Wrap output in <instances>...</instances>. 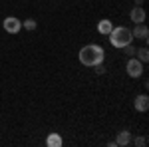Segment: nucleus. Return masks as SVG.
I'll use <instances>...</instances> for the list:
<instances>
[{"instance_id":"obj_1","label":"nucleus","mask_w":149,"mask_h":147,"mask_svg":"<svg viewBox=\"0 0 149 147\" xmlns=\"http://www.w3.org/2000/svg\"><path fill=\"white\" fill-rule=\"evenodd\" d=\"M78 58H80V62L84 64V66L93 68L95 64H100V62H103V60H105V52H103L102 46H97V44H88V46H84V48L80 50Z\"/></svg>"},{"instance_id":"obj_2","label":"nucleus","mask_w":149,"mask_h":147,"mask_svg":"<svg viewBox=\"0 0 149 147\" xmlns=\"http://www.w3.org/2000/svg\"><path fill=\"white\" fill-rule=\"evenodd\" d=\"M109 42H111V46L113 48H125L127 44H131L133 42V36H131V30L129 28H125V26H117V28H111V32H109Z\"/></svg>"},{"instance_id":"obj_3","label":"nucleus","mask_w":149,"mask_h":147,"mask_svg":"<svg viewBox=\"0 0 149 147\" xmlns=\"http://www.w3.org/2000/svg\"><path fill=\"white\" fill-rule=\"evenodd\" d=\"M2 26H4V30H6L8 34H18V32L22 30V22H20L16 16L4 18V20H2Z\"/></svg>"},{"instance_id":"obj_4","label":"nucleus","mask_w":149,"mask_h":147,"mask_svg":"<svg viewBox=\"0 0 149 147\" xmlns=\"http://www.w3.org/2000/svg\"><path fill=\"white\" fill-rule=\"evenodd\" d=\"M127 74L131 78H141L143 76V62H139L137 58H131L127 62Z\"/></svg>"},{"instance_id":"obj_5","label":"nucleus","mask_w":149,"mask_h":147,"mask_svg":"<svg viewBox=\"0 0 149 147\" xmlns=\"http://www.w3.org/2000/svg\"><path fill=\"white\" fill-rule=\"evenodd\" d=\"M131 36L133 38H137V40H143V42H147L149 40V30L145 24H135V30H131Z\"/></svg>"},{"instance_id":"obj_6","label":"nucleus","mask_w":149,"mask_h":147,"mask_svg":"<svg viewBox=\"0 0 149 147\" xmlns=\"http://www.w3.org/2000/svg\"><path fill=\"white\" fill-rule=\"evenodd\" d=\"M129 18H131V22H135V24H143L145 22V10L141 6H133V10L129 12Z\"/></svg>"},{"instance_id":"obj_7","label":"nucleus","mask_w":149,"mask_h":147,"mask_svg":"<svg viewBox=\"0 0 149 147\" xmlns=\"http://www.w3.org/2000/svg\"><path fill=\"white\" fill-rule=\"evenodd\" d=\"M133 107H135L137 111H147V109H149V98L145 95V93L137 95L135 102H133Z\"/></svg>"},{"instance_id":"obj_8","label":"nucleus","mask_w":149,"mask_h":147,"mask_svg":"<svg viewBox=\"0 0 149 147\" xmlns=\"http://www.w3.org/2000/svg\"><path fill=\"white\" fill-rule=\"evenodd\" d=\"M111 28H113V22L107 20V18H103V20L97 22V32H100L102 36H107L109 32H111Z\"/></svg>"},{"instance_id":"obj_9","label":"nucleus","mask_w":149,"mask_h":147,"mask_svg":"<svg viewBox=\"0 0 149 147\" xmlns=\"http://www.w3.org/2000/svg\"><path fill=\"white\" fill-rule=\"evenodd\" d=\"M62 137L58 135V133H50V135L46 137V145L48 147H62Z\"/></svg>"},{"instance_id":"obj_10","label":"nucleus","mask_w":149,"mask_h":147,"mask_svg":"<svg viewBox=\"0 0 149 147\" xmlns=\"http://www.w3.org/2000/svg\"><path fill=\"white\" fill-rule=\"evenodd\" d=\"M129 141H131V135H129V131H125V129H123V131H119V133H117V139H115V145H127V143H129Z\"/></svg>"},{"instance_id":"obj_11","label":"nucleus","mask_w":149,"mask_h":147,"mask_svg":"<svg viewBox=\"0 0 149 147\" xmlns=\"http://www.w3.org/2000/svg\"><path fill=\"white\" fill-rule=\"evenodd\" d=\"M135 54H137V60H139V62H143V64L149 60V50H147V48H139V50H135Z\"/></svg>"},{"instance_id":"obj_12","label":"nucleus","mask_w":149,"mask_h":147,"mask_svg":"<svg viewBox=\"0 0 149 147\" xmlns=\"http://www.w3.org/2000/svg\"><path fill=\"white\" fill-rule=\"evenodd\" d=\"M22 26L26 28V30H36V20L34 18H28L26 22H22Z\"/></svg>"},{"instance_id":"obj_13","label":"nucleus","mask_w":149,"mask_h":147,"mask_svg":"<svg viewBox=\"0 0 149 147\" xmlns=\"http://www.w3.org/2000/svg\"><path fill=\"white\" fill-rule=\"evenodd\" d=\"M93 68H95V74H105V66H103V62H100V64H95Z\"/></svg>"},{"instance_id":"obj_14","label":"nucleus","mask_w":149,"mask_h":147,"mask_svg":"<svg viewBox=\"0 0 149 147\" xmlns=\"http://www.w3.org/2000/svg\"><path fill=\"white\" fill-rule=\"evenodd\" d=\"M145 143H147V139H145V137H135V145H137V147H143Z\"/></svg>"},{"instance_id":"obj_15","label":"nucleus","mask_w":149,"mask_h":147,"mask_svg":"<svg viewBox=\"0 0 149 147\" xmlns=\"http://www.w3.org/2000/svg\"><path fill=\"white\" fill-rule=\"evenodd\" d=\"M121 50H125V52H127V56H133V54H135V50L131 48V44H127L125 48H121Z\"/></svg>"}]
</instances>
